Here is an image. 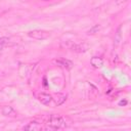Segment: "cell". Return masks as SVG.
Listing matches in <instances>:
<instances>
[{"label":"cell","mask_w":131,"mask_h":131,"mask_svg":"<svg viewBox=\"0 0 131 131\" xmlns=\"http://www.w3.org/2000/svg\"><path fill=\"white\" fill-rule=\"evenodd\" d=\"M122 40V33H121V27L118 28L117 32H116V35H115V39H114V42H115V45H118Z\"/></svg>","instance_id":"cell-10"},{"label":"cell","mask_w":131,"mask_h":131,"mask_svg":"<svg viewBox=\"0 0 131 131\" xmlns=\"http://www.w3.org/2000/svg\"><path fill=\"white\" fill-rule=\"evenodd\" d=\"M89 46L86 44V43H80V44H77V43H72L70 49L72 51H75V52H78V53H82V52H86L88 50Z\"/></svg>","instance_id":"cell-5"},{"label":"cell","mask_w":131,"mask_h":131,"mask_svg":"<svg viewBox=\"0 0 131 131\" xmlns=\"http://www.w3.org/2000/svg\"><path fill=\"white\" fill-rule=\"evenodd\" d=\"M99 29H100V27L98 26V25H94L89 31H88V34L89 35H92V34H95V33H97L98 31H99Z\"/></svg>","instance_id":"cell-12"},{"label":"cell","mask_w":131,"mask_h":131,"mask_svg":"<svg viewBox=\"0 0 131 131\" xmlns=\"http://www.w3.org/2000/svg\"><path fill=\"white\" fill-rule=\"evenodd\" d=\"M68 127L66 119L59 115H51L47 120V127L45 129L49 130H57Z\"/></svg>","instance_id":"cell-1"},{"label":"cell","mask_w":131,"mask_h":131,"mask_svg":"<svg viewBox=\"0 0 131 131\" xmlns=\"http://www.w3.org/2000/svg\"><path fill=\"white\" fill-rule=\"evenodd\" d=\"M53 100H54V103H55V105H60V104H62L66 100H67V96L66 95H63V94H57L54 98H52Z\"/></svg>","instance_id":"cell-9"},{"label":"cell","mask_w":131,"mask_h":131,"mask_svg":"<svg viewBox=\"0 0 131 131\" xmlns=\"http://www.w3.org/2000/svg\"><path fill=\"white\" fill-rule=\"evenodd\" d=\"M90 64L94 68V69H99L103 66V59L99 56H93L90 59Z\"/></svg>","instance_id":"cell-8"},{"label":"cell","mask_w":131,"mask_h":131,"mask_svg":"<svg viewBox=\"0 0 131 131\" xmlns=\"http://www.w3.org/2000/svg\"><path fill=\"white\" fill-rule=\"evenodd\" d=\"M9 43V39L7 37H1L0 38V48H4Z\"/></svg>","instance_id":"cell-11"},{"label":"cell","mask_w":131,"mask_h":131,"mask_svg":"<svg viewBox=\"0 0 131 131\" xmlns=\"http://www.w3.org/2000/svg\"><path fill=\"white\" fill-rule=\"evenodd\" d=\"M28 36L35 40H45V39L49 38L50 33L47 31H44V30H33L28 33Z\"/></svg>","instance_id":"cell-2"},{"label":"cell","mask_w":131,"mask_h":131,"mask_svg":"<svg viewBox=\"0 0 131 131\" xmlns=\"http://www.w3.org/2000/svg\"><path fill=\"white\" fill-rule=\"evenodd\" d=\"M128 0H116V3L117 4H122V3H125V2H127Z\"/></svg>","instance_id":"cell-13"},{"label":"cell","mask_w":131,"mask_h":131,"mask_svg":"<svg viewBox=\"0 0 131 131\" xmlns=\"http://www.w3.org/2000/svg\"><path fill=\"white\" fill-rule=\"evenodd\" d=\"M126 103H127V100H124V101L122 100V101H120V103H119V104H120V105H122V104H126Z\"/></svg>","instance_id":"cell-14"},{"label":"cell","mask_w":131,"mask_h":131,"mask_svg":"<svg viewBox=\"0 0 131 131\" xmlns=\"http://www.w3.org/2000/svg\"><path fill=\"white\" fill-rule=\"evenodd\" d=\"M54 63H55V64H57V66H58V67H60V68L67 69V70L72 69V68H73V66H74V64H73V62H72L71 60H69V59H67V58H62V57L54 59Z\"/></svg>","instance_id":"cell-3"},{"label":"cell","mask_w":131,"mask_h":131,"mask_svg":"<svg viewBox=\"0 0 131 131\" xmlns=\"http://www.w3.org/2000/svg\"><path fill=\"white\" fill-rule=\"evenodd\" d=\"M37 98H38V100H39L41 103H43V104H45V105L50 104L51 101H52V96H51L50 94H48V93H45V92H40V93L38 94Z\"/></svg>","instance_id":"cell-6"},{"label":"cell","mask_w":131,"mask_h":131,"mask_svg":"<svg viewBox=\"0 0 131 131\" xmlns=\"http://www.w3.org/2000/svg\"><path fill=\"white\" fill-rule=\"evenodd\" d=\"M1 113L3 116L5 117H9V118H16L17 117V113L16 111L11 106V105H4L1 108Z\"/></svg>","instance_id":"cell-4"},{"label":"cell","mask_w":131,"mask_h":131,"mask_svg":"<svg viewBox=\"0 0 131 131\" xmlns=\"http://www.w3.org/2000/svg\"><path fill=\"white\" fill-rule=\"evenodd\" d=\"M1 49H2V48H0V50H1Z\"/></svg>","instance_id":"cell-15"},{"label":"cell","mask_w":131,"mask_h":131,"mask_svg":"<svg viewBox=\"0 0 131 131\" xmlns=\"http://www.w3.org/2000/svg\"><path fill=\"white\" fill-rule=\"evenodd\" d=\"M23 129L24 130H29V131H39V130H42L43 127L38 122H30L29 124H27L26 126H24Z\"/></svg>","instance_id":"cell-7"}]
</instances>
